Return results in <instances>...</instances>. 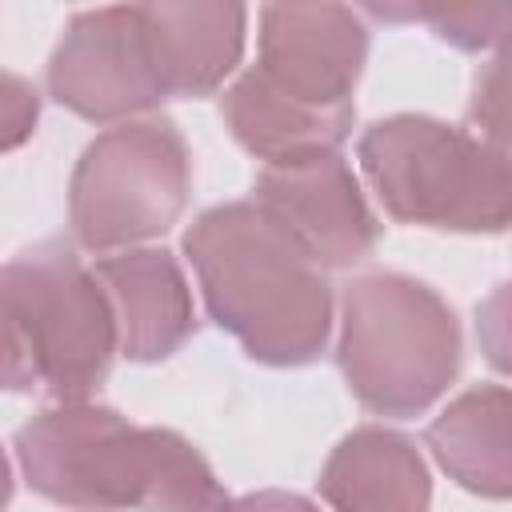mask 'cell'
Returning a JSON list of instances; mask_svg holds the SVG:
<instances>
[{"label": "cell", "instance_id": "1", "mask_svg": "<svg viewBox=\"0 0 512 512\" xmlns=\"http://www.w3.org/2000/svg\"><path fill=\"white\" fill-rule=\"evenodd\" d=\"M204 308L256 364L304 368L332 336L324 264L252 196L200 212L184 232Z\"/></svg>", "mask_w": 512, "mask_h": 512}, {"label": "cell", "instance_id": "2", "mask_svg": "<svg viewBox=\"0 0 512 512\" xmlns=\"http://www.w3.org/2000/svg\"><path fill=\"white\" fill-rule=\"evenodd\" d=\"M12 464L64 508H220L212 464L172 428H140L116 408L60 400L16 428Z\"/></svg>", "mask_w": 512, "mask_h": 512}, {"label": "cell", "instance_id": "3", "mask_svg": "<svg viewBox=\"0 0 512 512\" xmlns=\"http://www.w3.org/2000/svg\"><path fill=\"white\" fill-rule=\"evenodd\" d=\"M4 296V384L48 388L56 400H88L120 352L112 300L72 244L44 240L0 272Z\"/></svg>", "mask_w": 512, "mask_h": 512}, {"label": "cell", "instance_id": "4", "mask_svg": "<svg viewBox=\"0 0 512 512\" xmlns=\"http://www.w3.org/2000/svg\"><path fill=\"white\" fill-rule=\"evenodd\" d=\"M356 160L400 224L496 236L512 228V148L460 124L400 112L360 132Z\"/></svg>", "mask_w": 512, "mask_h": 512}, {"label": "cell", "instance_id": "5", "mask_svg": "<svg viewBox=\"0 0 512 512\" xmlns=\"http://www.w3.org/2000/svg\"><path fill=\"white\" fill-rule=\"evenodd\" d=\"M460 360V320L424 280L364 272L344 288L336 364L368 412L392 420L428 412L460 376Z\"/></svg>", "mask_w": 512, "mask_h": 512}, {"label": "cell", "instance_id": "6", "mask_svg": "<svg viewBox=\"0 0 512 512\" xmlns=\"http://www.w3.org/2000/svg\"><path fill=\"white\" fill-rule=\"evenodd\" d=\"M192 196V152L164 116L100 132L68 180V228L88 252H120L164 236Z\"/></svg>", "mask_w": 512, "mask_h": 512}, {"label": "cell", "instance_id": "7", "mask_svg": "<svg viewBox=\"0 0 512 512\" xmlns=\"http://www.w3.org/2000/svg\"><path fill=\"white\" fill-rule=\"evenodd\" d=\"M48 96L92 124L148 116L168 100L136 4H108L68 20L44 72Z\"/></svg>", "mask_w": 512, "mask_h": 512}, {"label": "cell", "instance_id": "8", "mask_svg": "<svg viewBox=\"0 0 512 512\" xmlns=\"http://www.w3.org/2000/svg\"><path fill=\"white\" fill-rule=\"evenodd\" d=\"M368 64V28L344 0H264L256 68L316 108H344Z\"/></svg>", "mask_w": 512, "mask_h": 512}, {"label": "cell", "instance_id": "9", "mask_svg": "<svg viewBox=\"0 0 512 512\" xmlns=\"http://www.w3.org/2000/svg\"><path fill=\"white\" fill-rule=\"evenodd\" d=\"M252 196L324 268H352L372 256L380 240V220L372 216L360 180L340 152L296 164H264Z\"/></svg>", "mask_w": 512, "mask_h": 512}, {"label": "cell", "instance_id": "10", "mask_svg": "<svg viewBox=\"0 0 512 512\" xmlns=\"http://www.w3.org/2000/svg\"><path fill=\"white\" fill-rule=\"evenodd\" d=\"M96 276L112 300L120 356L156 364L180 352L196 332V304L180 260L168 248H120L96 260Z\"/></svg>", "mask_w": 512, "mask_h": 512}, {"label": "cell", "instance_id": "11", "mask_svg": "<svg viewBox=\"0 0 512 512\" xmlns=\"http://www.w3.org/2000/svg\"><path fill=\"white\" fill-rule=\"evenodd\" d=\"M168 100L212 96L244 56V0H136Z\"/></svg>", "mask_w": 512, "mask_h": 512}, {"label": "cell", "instance_id": "12", "mask_svg": "<svg viewBox=\"0 0 512 512\" xmlns=\"http://www.w3.org/2000/svg\"><path fill=\"white\" fill-rule=\"evenodd\" d=\"M220 116L236 144L264 164H296L312 156L340 152L352 136L356 108H316L272 84L260 68H248L224 96Z\"/></svg>", "mask_w": 512, "mask_h": 512}, {"label": "cell", "instance_id": "13", "mask_svg": "<svg viewBox=\"0 0 512 512\" xmlns=\"http://www.w3.org/2000/svg\"><path fill=\"white\" fill-rule=\"evenodd\" d=\"M320 496L348 512H420L432 504V476L416 440L384 424H364L324 460Z\"/></svg>", "mask_w": 512, "mask_h": 512}, {"label": "cell", "instance_id": "14", "mask_svg": "<svg viewBox=\"0 0 512 512\" xmlns=\"http://www.w3.org/2000/svg\"><path fill=\"white\" fill-rule=\"evenodd\" d=\"M424 444L460 488L488 500H512V388H464L428 424Z\"/></svg>", "mask_w": 512, "mask_h": 512}, {"label": "cell", "instance_id": "15", "mask_svg": "<svg viewBox=\"0 0 512 512\" xmlns=\"http://www.w3.org/2000/svg\"><path fill=\"white\" fill-rule=\"evenodd\" d=\"M420 20L456 52H492L512 36V0H420Z\"/></svg>", "mask_w": 512, "mask_h": 512}, {"label": "cell", "instance_id": "16", "mask_svg": "<svg viewBox=\"0 0 512 512\" xmlns=\"http://www.w3.org/2000/svg\"><path fill=\"white\" fill-rule=\"evenodd\" d=\"M468 124L500 148H512V36L492 48L488 64L472 80Z\"/></svg>", "mask_w": 512, "mask_h": 512}, {"label": "cell", "instance_id": "17", "mask_svg": "<svg viewBox=\"0 0 512 512\" xmlns=\"http://www.w3.org/2000/svg\"><path fill=\"white\" fill-rule=\"evenodd\" d=\"M476 344L500 376H512V280L476 304Z\"/></svg>", "mask_w": 512, "mask_h": 512}, {"label": "cell", "instance_id": "18", "mask_svg": "<svg viewBox=\"0 0 512 512\" xmlns=\"http://www.w3.org/2000/svg\"><path fill=\"white\" fill-rule=\"evenodd\" d=\"M36 116H40L36 88L24 76L8 72L4 76V148H20L36 132Z\"/></svg>", "mask_w": 512, "mask_h": 512}, {"label": "cell", "instance_id": "19", "mask_svg": "<svg viewBox=\"0 0 512 512\" xmlns=\"http://www.w3.org/2000/svg\"><path fill=\"white\" fill-rule=\"evenodd\" d=\"M356 4L380 24H416L420 20V0H356Z\"/></svg>", "mask_w": 512, "mask_h": 512}]
</instances>
